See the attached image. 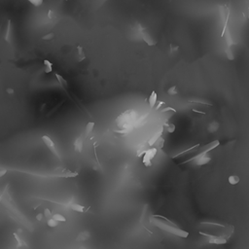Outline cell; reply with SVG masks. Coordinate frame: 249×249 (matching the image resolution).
Wrapping results in <instances>:
<instances>
[{
	"instance_id": "6da1fadb",
	"label": "cell",
	"mask_w": 249,
	"mask_h": 249,
	"mask_svg": "<svg viewBox=\"0 0 249 249\" xmlns=\"http://www.w3.org/2000/svg\"><path fill=\"white\" fill-rule=\"evenodd\" d=\"M200 234L208 238L210 244L222 245L228 242L232 235L234 234L235 228L231 225H223L213 222H201Z\"/></svg>"
},
{
	"instance_id": "7a4b0ae2",
	"label": "cell",
	"mask_w": 249,
	"mask_h": 249,
	"mask_svg": "<svg viewBox=\"0 0 249 249\" xmlns=\"http://www.w3.org/2000/svg\"><path fill=\"white\" fill-rule=\"evenodd\" d=\"M150 223L152 225H154L155 227L159 228L161 231L168 232V233L174 235L179 238H188L189 233L184 230L180 229L176 224H174L171 222V220H168L167 217L163 216V215H152L150 217Z\"/></svg>"
},
{
	"instance_id": "3957f363",
	"label": "cell",
	"mask_w": 249,
	"mask_h": 249,
	"mask_svg": "<svg viewBox=\"0 0 249 249\" xmlns=\"http://www.w3.org/2000/svg\"><path fill=\"white\" fill-rule=\"evenodd\" d=\"M134 115L135 112L132 110H128L124 113H123L122 115H120L118 119H117V124L118 126L121 128H130L132 127L131 124H134Z\"/></svg>"
},
{
	"instance_id": "277c9868",
	"label": "cell",
	"mask_w": 249,
	"mask_h": 249,
	"mask_svg": "<svg viewBox=\"0 0 249 249\" xmlns=\"http://www.w3.org/2000/svg\"><path fill=\"white\" fill-rule=\"evenodd\" d=\"M156 154H157V149L156 148L147 149V150L144 152L142 163L144 164L145 167H147V168L151 167L152 165V160L154 159V157L156 156Z\"/></svg>"
},
{
	"instance_id": "5b68a950",
	"label": "cell",
	"mask_w": 249,
	"mask_h": 249,
	"mask_svg": "<svg viewBox=\"0 0 249 249\" xmlns=\"http://www.w3.org/2000/svg\"><path fill=\"white\" fill-rule=\"evenodd\" d=\"M41 139H42V141L44 142V144L46 145L47 148L49 149V150L51 151V152L53 153V154L55 155L60 161H61L60 156V154H59V152H57V148H56V145H55V143H54V141L52 140V138L50 137V136H48V135H43L42 138H41Z\"/></svg>"
},
{
	"instance_id": "8992f818",
	"label": "cell",
	"mask_w": 249,
	"mask_h": 249,
	"mask_svg": "<svg viewBox=\"0 0 249 249\" xmlns=\"http://www.w3.org/2000/svg\"><path fill=\"white\" fill-rule=\"evenodd\" d=\"M219 145H220L219 141L218 140H214V141H212V142H210L208 144L204 145V146H202L201 148H198V152L197 155H198V154H207V153L210 152L211 150H213V149L218 147Z\"/></svg>"
},
{
	"instance_id": "52a82bcc",
	"label": "cell",
	"mask_w": 249,
	"mask_h": 249,
	"mask_svg": "<svg viewBox=\"0 0 249 249\" xmlns=\"http://www.w3.org/2000/svg\"><path fill=\"white\" fill-rule=\"evenodd\" d=\"M138 28H139V32H140L141 37H142V39L148 44V46H154V45H156L157 42L153 40V38L150 36V34H149L148 32H146V30H145L144 28H142V26H138Z\"/></svg>"
},
{
	"instance_id": "ba28073f",
	"label": "cell",
	"mask_w": 249,
	"mask_h": 249,
	"mask_svg": "<svg viewBox=\"0 0 249 249\" xmlns=\"http://www.w3.org/2000/svg\"><path fill=\"white\" fill-rule=\"evenodd\" d=\"M163 132H164V126L161 127L160 130L157 131L155 132V134H154V135H153L152 137H151L150 139H149V141H148L149 146H153V145H154V144L156 143V141L161 136V134H163Z\"/></svg>"
},
{
	"instance_id": "9c48e42d",
	"label": "cell",
	"mask_w": 249,
	"mask_h": 249,
	"mask_svg": "<svg viewBox=\"0 0 249 249\" xmlns=\"http://www.w3.org/2000/svg\"><path fill=\"white\" fill-rule=\"evenodd\" d=\"M84 136L80 135L79 137L76 138L75 142H74V148H75V151L78 153H81L83 151V143H84Z\"/></svg>"
},
{
	"instance_id": "30bf717a",
	"label": "cell",
	"mask_w": 249,
	"mask_h": 249,
	"mask_svg": "<svg viewBox=\"0 0 249 249\" xmlns=\"http://www.w3.org/2000/svg\"><path fill=\"white\" fill-rule=\"evenodd\" d=\"M67 206L69 207L70 209L73 210V211H76V212H85L86 208L85 206H83L81 204H78V203H74V202H69Z\"/></svg>"
},
{
	"instance_id": "8fae6325",
	"label": "cell",
	"mask_w": 249,
	"mask_h": 249,
	"mask_svg": "<svg viewBox=\"0 0 249 249\" xmlns=\"http://www.w3.org/2000/svg\"><path fill=\"white\" fill-rule=\"evenodd\" d=\"M149 107H150V109H153L154 107L156 106V104L158 103V95H157V93L155 91H153L151 95L149 97Z\"/></svg>"
},
{
	"instance_id": "7c38bea8",
	"label": "cell",
	"mask_w": 249,
	"mask_h": 249,
	"mask_svg": "<svg viewBox=\"0 0 249 249\" xmlns=\"http://www.w3.org/2000/svg\"><path fill=\"white\" fill-rule=\"evenodd\" d=\"M198 147H201V144H196V145H194V146H192V147H190V148H188V149H185V150L181 151V152H179V153H177L176 155L171 156V158H172V159H175V158L179 157V156H182V155H184V154H186V153H189V152L193 151V150L197 151L198 149Z\"/></svg>"
},
{
	"instance_id": "4fadbf2b",
	"label": "cell",
	"mask_w": 249,
	"mask_h": 249,
	"mask_svg": "<svg viewBox=\"0 0 249 249\" xmlns=\"http://www.w3.org/2000/svg\"><path fill=\"white\" fill-rule=\"evenodd\" d=\"M55 76L57 77V81H59V83H60V85L61 86V88L63 89L64 91H66V89L68 88V83H67V81L65 80V79L62 77L61 75H60V74H57V73H55Z\"/></svg>"
},
{
	"instance_id": "5bb4252c",
	"label": "cell",
	"mask_w": 249,
	"mask_h": 249,
	"mask_svg": "<svg viewBox=\"0 0 249 249\" xmlns=\"http://www.w3.org/2000/svg\"><path fill=\"white\" fill-rule=\"evenodd\" d=\"M210 158L209 157H206V154H201V157H198L197 159V164L198 165H202V164H207L208 161H210Z\"/></svg>"
},
{
	"instance_id": "9a60e30c",
	"label": "cell",
	"mask_w": 249,
	"mask_h": 249,
	"mask_svg": "<svg viewBox=\"0 0 249 249\" xmlns=\"http://www.w3.org/2000/svg\"><path fill=\"white\" fill-rule=\"evenodd\" d=\"M94 122H89L88 124L86 126V130H85V134H84V138H87L88 137V135L94 131Z\"/></svg>"
},
{
	"instance_id": "2e32d148",
	"label": "cell",
	"mask_w": 249,
	"mask_h": 249,
	"mask_svg": "<svg viewBox=\"0 0 249 249\" xmlns=\"http://www.w3.org/2000/svg\"><path fill=\"white\" fill-rule=\"evenodd\" d=\"M77 51H78V61L81 62L86 59V55H85L84 51H83V48L81 46L77 47Z\"/></svg>"
},
{
	"instance_id": "e0dca14e",
	"label": "cell",
	"mask_w": 249,
	"mask_h": 249,
	"mask_svg": "<svg viewBox=\"0 0 249 249\" xmlns=\"http://www.w3.org/2000/svg\"><path fill=\"white\" fill-rule=\"evenodd\" d=\"M218 128H219V124L217 122H213V123L209 124L208 128H207V131L209 132H215Z\"/></svg>"
},
{
	"instance_id": "ac0fdd59",
	"label": "cell",
	"mask_w": 249,
	"mask_h": 249,
	"mask_svg": "<svg viewBox=\"0 0 249 249\" xmlns=\"http://www.w3.org/2000/svg\"><path fill=\"white\" fill-rule=\"evenodd\" d=\"M228 180L231 185H236L239 182V177L238 175H231Z\"/></svg>"
},
{
	"instance_id": "d6986e66",
	"label": "cell",
	"mask_w": 249,
	"mask_h": 249,
	"mask_svg": "<svg viewBox=\"0 0 249 249\" xmlns=\"http://www.w3.org/2000/svg\"><path fill=\"white\" fill-rule=\"evenodd\" d=\"M52 219H54L57 222H65L66 218L64 216H62L61 214H54L52 215Z\"/></svg>"
},
{
	"instance_id": "ffe728a7",
	"label": "cell",
	"mask_w": 249,
	"mask_h": 249,
	"mask_svg": "<svg viewBox=\"0 0 249 249\" xmlns=\"http://www.w3.org/2000/svg\"><path fill=\"white\" fill-rule=\"evenodd\" d=\"M225 53H226V57H227L230 60H235V56H234L233 51H232V48L227 47Z\"/></svg>"
},
{
	"instance_id": "44dd1931",
	"label": "cell",
	"mask_w": 249,
	"mask_h": 249,
	"mask_svg": "<svg viewBox=\"0 0 249 249\" xmlns=\"http://www.w3.org/2000/svg\"><path fill=\"white\" fill-rule=\"evenodd\" d=\"M189 103H194V104H200V105H207V106H212V103L208 101H201V100H189Z\"/></svg>"
},
{
	"instance_id": "7402d4cb",
	"label": "cell",
	"mask_w": 249,
	"mask_h": 249,
	"mask_svg": "<svg viewBox=\"0 0 249 249\" xmlns=\"http://www.w3.org/2000/svg\"><path fill=\"white\" fill-rule=\"evenodd\" d=\"M132 130H134V128L130 127V128H122V130H120V131H114V132H116V134H128V132H131Z\"/></svg>"
},
{
	"instance_id": "603a6c76",
	"label": "cell",
	"mask_w": 249,
	"mask_h": 249,
	"mask_svg": "<svg viewBox=\"0 0 249 249\" xmlns=\"http://www.w3.org/2000/svg\"><path fill=\"white\" fill-rule=\"evenodd\" d=\"M164 144V139L161 136V137L156 141V143L154 145H156V149H157V148H163Z\"/></svg>"
},
{
	"instance_id": "cb8c5ba5",
	"label": "cell",
	"mask_w": 249,
	"mask_h": 249,
	"mask_svg": "<svg viewBox=\"0 0 249 249\" xmlns=\"http://www.w3.org/2000/svg\"><path fill=\"white\" fill-rule=\"evenodd\" d=\"M167 131L169 134H172V132L175 131V124H167Z\"/></svg>"
},
{
	"instance_id": "d4e9b609",
	"label": "cell",
	"mask_w": 249,
	"mask_h": 249,
	"mask_svg": "<svg viewBox=\"0 0 249 249\" xmlns=\"http://www.w3.org/2000/svg\"><path fill=\"white\" fill-rule=\"evenodd\" d=\"M29 3L35 7H39L43 4V1L42 0H29Z\"/></svg>"
},
{
	"instance_id": "484cf974",
	"label": "cell",
	"mask_w": 249,
	"mask_h": 249,
	"mask_svg": "<svg viewBox=\"0 0 249 249\" xmlns=\"http://www.w3.org/2000/svg\"><path fill=\"white\" fill-rule=\"evenodd\" d=\"M14 236H15V238L17 239V241H18V245L19 246H26V242H23L22 239H20V238H19V235H17L16 233L14 234Z\"/></svg>"
},
{
	"instance_id": "4316f807",
	"label": "cell",
	"mask_w": 249,
	"mask_h": 249,
	"mask_svg": "<svg viewBox=\"0 0 249 249\" xmlns=\"http://www.w3.org/2000/svg\"><path fill=\"white\" fill-rule=\"evenodd\" d=\"M47 225L49 227H51V228H55V227L57 226V222L51 218V219H49L48 221H47Z\"/></svg>"
},
{
	"instance_id": "83f0119b",
	"label": "cell",
	"mask_w": 249,
	"mask_h": 249,
	"mask_svg": "<svg viewBox=\"0 0 249 249\" xmlns=\"http://www.w3.org/2000/svg\"><path fill=\"white\" fill-rule=\"evenodd\" d=\"M168 94L169 95H175L177 94V91H176V87L175 86H172L171 88H169L168 90Z\"/></svg>"
},
{
	"instance_id": "f1b7e54d",
	"label": "cell",
	"mask_w": 249,
	"mask_h": 249,
	"mask_svg": "<svg viewBox=\"0 0 249 249\" xmlns=\"http://www.w3.org/2000/svg\"><path fill=\"white\" fill-rule=\"evenodd\" d=\"M10 29H11V22L9 20L8 22V26H7V31H6V34H5V39L6 41L9 42V35H10Z\"/></svg>"
},
{
	"instance_id": "f546056e",
	"label": "cell",
	"mask_w": 249,
	"mask_h": 249,
	"mask_svg": "<svg viewBox=\"0 0 249 249\" xmlns=\"http://www.w3.org/2000/svg\"><path fill=\"white\" fill-rule=\"evenodd\" d=\"M168 111H171L173 112V113H176V109H174L173 107H165V108H163V110H161V113H165V112H168Z\"/></svg>"
},
{
	"instance_id": "4dcf8cb0",
	"label": "cell",
	"mask_w": 249,
	"mask_h": 249,
	"mask_svg": "<svg viewBox=\"0 0 249 249\" xmlns=\"http://www.w3.org/2000/svg\"><path fill=\"white\" fill-rule=\"evenodd\" d=\"M44 216L46 217V218H48V220H49V219H51V218H52V213H51V210L48 209V208L45 209V210H44Z\"/></svg>"
},
{
	"instance_id": "1f68e13d",
	"label": "cell",
	"mask_w": 249,
	"mask_h": 249,
	"mask_svg": "<svg viewBox=\"0 0 249 249\" xmlns=\"http://www.w3.org/2000/svg\"><path fill=\"white\" fill-rule=\"evenodd\" d=\"M54 33H48L47 35H44L43 37H42V39L43 40H45V41H47V40H51V39H53L54 38Z\"/></svg>"
},
{
	"instance_id": "d6a6232c",
	"label": "cell",
	"mask_w": 249,
	"mask_h": 249,
	"mask_svg": "<svg viewBox=\"0 0 249 249\" xmlns=\"http://www.w3.org/2000/svg\"><path fill=\"white\" fill-rule=\"evenodd\" d=\"M48 18L49 19H54V18H56V16H55V14H54V12L53 11H51L50 10L49 12H48Z\"/></svg>"
},
{
	"instance_id": "836d02e7",
	"label": "cell",
	"mask_w": 249,
	"mask_h": 249,
	"mask_svg": "<svg viewBox=\"0 0 249 249\" xmlns=\"http://www.w3.org/2000/svg\"><path fill=\"white\" fill-rule=\"evenodd\" d=\"M53 70V66H45V73H51Z\"/></svg>"
},
{
	"instance_id": "e575fe53",
	"label": "cell",
	"mask_w": 249,
	"mask_h": 249,
	"mask_svg": "<svg viewBox=\"0 0 249 249\" xmlns=\"http://www.w3.org/2000/svg\"><path fill=\"white\" fill-rule=\"evenodd\" d=\"M178 49H179V47H178V46H172V45H171V54L173 52L178 51Z\"/></svg>"
},
{
	"instance_id": "d590c367",
	"label": "cell",
	"mask_w": 249,
	"mask_h": 249,
	"mask_svg": "<svg viewBox=\"0 0 249 249\" xmlns=\"http://www.w3.org/2000/svg\"><path fill=\"white\" fill-rule=\"evenodd\" d=\"M164 101H160V102L158 103V104L156 105V110L160 109V108H161V105H164Z\"/></svg>"
},
{
	"instance_id": "8d00e7d4",
	"label": "cell",
	"mask_w": 249,
	"mask_h": 249,
	"mask_svg": "<svg viewBox=\"0 0 249 249\" xmlns=\"http://www.w3.org/2000/svg\"><path fill=\"white\" fill-rule=\"evenodd\" d=\"M42 219H43V214H41V213L37 214V216H36V220H37V221H41Z\"/></svg>"
},
{
	"instance_id": "74e56055",
	"label": "cell",
	"mask_w": 249,
	"mask_h": 249,
	"mask_svg": "<svg viewBox=\"0 0 249 249\" xmlns=\"http://www.w3.org/2000/svg\"><path fill=\"white\" fill-rule=\"evenodd\" d=\"M193 112H196V113L201 114V115H206L205 112H203V111H200V110H197V109H193Z\"/></svg>"
},
{
	"instance_id": "f35d334b",
	"label": "cell",
	"mask_w": 249,
	"mask_h": 249,
	"mask_svg": "<svg viewBox=\"0 0 249 249\" xmlns=\"http://www.w3.org/2000/svg\"><path fill=\"white\" fill-rule=\"evenodd\" d=\"M6 173H7V171H6V169H2V171H0V178H1L2 176L5 175Z\"/></svg>"
},
{
	"instance_id": "ab89813d",
	"label": "cell",
	"mask_w": 249,
	"mask_h": 249,
	"mask_svg": "<svg viewBox=\"0 0 249 249\" xmlns=\"http://www.w3.org/2000/svg\"><path fill=\"white\" fill-rule=\"evenodd\" d=\"M6 92H7V94H14V90L11 89V88H8L6 90Z\"/></svg>"
},
{
	"instance_id": "60d3db41",
	"label": "cell",
	"mask_w": 249,
	"mask_h": 249,
	"mask_svg": "<svg viewBox=\"0 0 249 249\" xmlns=\"http://www.w3.org/2000/svg\"><path fill=\"white\" fill-rule=\"evenodd\" d=\"M0 198H1V193H0Z\"/></svg>"
},
{
	"instance_id": "b9f144b4",
	"label": "cell",
	"mask_w": 249,
	"mask_h": 249,
	"mask_svg": "<svg viewBox=\"0 0 249 249\" xmlns=\"http://www.w3.org/2000/svg\"><path fill=\"white\" fill-rule=\"evenodd\" d=\"M80 249H85V248H83V247H82V248H80Z\"/></svg>"
}]
</instances>
